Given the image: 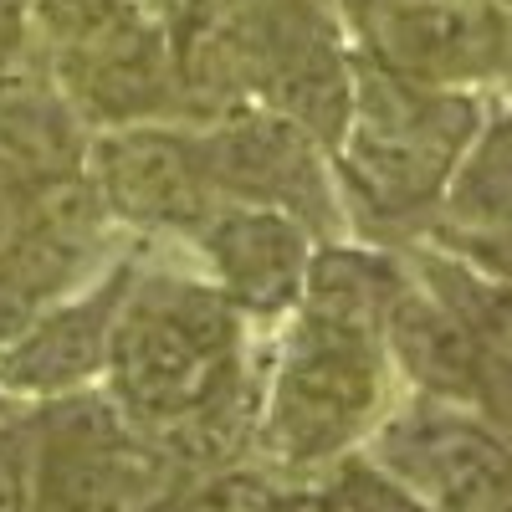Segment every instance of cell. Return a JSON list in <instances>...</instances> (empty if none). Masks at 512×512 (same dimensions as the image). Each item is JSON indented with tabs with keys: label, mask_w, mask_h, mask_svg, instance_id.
Instances as JSON below:
<instances>
[{
	"label": "cell",
	"mask_w": 512,
	"mask_h": 512,
	"mask_svg": "<svg viewBox=\"0 0 512 512\" xmlns=\"http://www.w3.org/2000/svg\"><path fill=\"white\" fill-rule=\"evenodd\" d=\"M497 226H512V98H502L497 108L487 103V118L456 164L431 231H497Z\"/></svg>",
	"instance_id": "cell-14"
},
{
	"label": "cell",
	"mask_w": 512,
	"mask_h": 512,
	"mask_svg": "<svg viewBox=\"0 0 512 512\" xmlns=\"http://www.w3.org/2000/svg\"><path fill=\"white\" fill-rule=\"evenodd\" d=\"M472 410L512 446V354H492L487 379H482V390H477V405H472Z\"/></svg>",
	"instance_id": "cell-19"
},
{
	"label": "cell",
	"mask_w": 512,
	"mask_h": 512,
	"mask_svg": "<svg viewBox=\"0 0 512 512\" xmlns=\"http://www.w3.org/2000/svg\"><path fill=\"white\" fill-rule=\"evenodd\" d=\"M36 502V431L31 410L0 420V512H31Z\"/></svg>",
	"instance_id": "cell-16"
},
{
	"label": "cell",
	"mask_w": 512,
	"mask_h": 512,
	"mask_svg": "<svg viewBox=\"0 0 512 512\" xmlns=\"http://www.w3.org/2000/svg\"><path fill=\"white\" fill-rule=\"evenodd\" d=\"M313 246L318 236L297 216L272 205H241V200H221L216 216L190 236L195 267L262 333L287 323L292 308L303 303Z\"/></svg>",
	"instance_id": "cell-11"
},
{
	"label": "cell",
	"mask_w": 512,
	"mask_h": 512,
	"mask_svg": "<svg viewBox=\"0 0 512 512\" xmlns=\"http://www.w3.org/2000/svg\"><path fill=\"white\" fill-rule=\"evenodd\" d=\"M487 118V93L431 88L354 57V103L333 144L349 236L410 246L441 216V195Z\"/></svg>",
	"instance_id": "cell-1"
},
{
	"label": "cell",
	"mask_w": 512,
	"mask_h": 512,
	"mask_svg": "<svg viewBox=\"0 0 512 512\" xmlns=\"http://www.w3.org/2000/svg\"><path fill=\"white\" fill-rule=\"evenodd\" d=\"M349 52L431 88L492 93L502 72V0H328Z\"/></svg>",
	"instance_id": "cell-7"
},
{
	"label": "cell",
	"mask_w": 512,
	"mask_h": 512,
	"mask_svg": "<svg viewBox=\"0 0 512 512\" xmlns=\"http://www.w3.org/2000/svg\"><path fill=\"white\" fill-rule=\"evenodd\" d=\"M11 410H21V405H16V400H11V395H0V420H6V415H11Z\"/></svg>",
	"instance_id": "cell-21"
},
{
	"label": "cell",
	"mask_w": 512,
	"mask_h": 512,
	"mask_svg": "<svg viewBox=\"0 0 512 512\" xmlns=\"http://www.w3.org/2000/svg\"><path fill=\"white\" fill-rule=\"evenodd\" d=\"M395 400L400 379L379 328L297 308L272 328L251 456L277 477H313L344 451H359Z\"/></svg>",
	"instance_id": "cell-3"
},
{
	"label": "cell",
	"mask_w": 512,
	"mask_h": 512,
	"mask_svg": "<svg viewBox=\"0 0 512 512\" xmlns=\"http://www.w3.org/2000/svg\"><path fill=\"white\" fill-rule=\"evenodd\" d=\"M364 451L431 512L512 507V446L472 405L400 390Z\"/></svg>",
	"instance_id": "cell-6"
},
{
	"label": "cell",
	"mask_w": 512,
	"mask_h": 512,
	"mask_svg": "<svg viewBox=\"0 0 512 512\" xmlns=\"http://www.w3.org/2000/svg\"><path fill=\"white\" fill-rule=\"evenodd\" d=\"M282 482L287 477H277L272 466L246 456V461L216 466V472L180 477L149 512H272Z\"/></svg>",
	"instance_id": "cell-15"
},
{
	"label": "cell",
	"mask_w": 512,
	"mask_h": 512,
	"mask_svg": "<svg viewBox=\"0 0 512 512\" xmlns=\"http://www.w3.org/2000/svg\"><path fill=\"white\" fill-rule=\"evenodd\" d=\"M88 134L67 98L52 88H26L0 98V195H26L47 180L77 175Z\"/></svg>",
	"instance_id": "cell-13"
},
{
	"label": "cell",
	"mask_w": 512,
	"mask_h": 512,
	"mask_svg": "<svg viewBox=\"0 0 512 512\" xmlns=\"http://www.w3.org/2000/svg\"><path fill=\"white\" fill-rule=\"evenodd\" d=\"M379 338H384V354L395 364L400 390L451 400V405H477L492 349L446 303H436V297L415 282V272H410V287L390 303V313H384Z\"/></svg>",
	"instance_id": "cell-12"
},
{
	"label": "cell",
	"mask_w": 512,
	"mask_h": 512,
	"mask_svg": "<svg viewBox=\"0 0 512 512\" xmlns=\"http://www.w3.org/2000/svg\"><path fill=\"white\" fill-rule=\"evenodd\" d=\"M425 236L461 251L472 267H482L487 277L512 287V226H497V231H425Z\"/></svg>",
	"instance_id": "cell-17"
},
{
	"label": "cell",
	"mask_w": 512,
	"mask_h": 512,
	"mask_svg": "<svg viewBox=\"0 0 512 512\" xmlns=\"http://www.w3.org/2000/svg\"><path fill=\"white\" fill-rule=\"evenodd\" d=\"M82 175L103 200L108 221L118 231H134L144 241H185L216 216V185L205 175V154L195 123L180 118H144L93 128Z\"/></svg>",
	"instance_id": "cell-5"
},
{
	"label": "cell",
	"mask_w": 512,
	"mask_h": 512,
	"mask_svg": "<svg viewBox=\"0 0 512 512\" xmlns=\"http://www.w3.org/2000/svg\"><path fill=\"white\" fill-rule=\"evenodd\" d=\"M36 431V502L31 512H149L169 487L175 466L93 384L77 395L41 400L31 410Z\"/></svg>",
	"instance_id": "cell-4"
},
{
	"label": "cell",
	"mask_w": 512,
	"mask_h": 512,
	"mask_svg": "<svg viewBox=\"0 0 512 512\" xmlns=\"http://www.w3.org/2000/svg\"><path fill=\"white\" fill-rule=\"evenodd\" d=\"M502 98H512V0H507V26H502V72H497V88Z\"/></svg>",
	"instance_id": "cell-20"
},
{
	"label": "cell",
	"mask_w": 512,
	"mask_h": 512,
	"mask_svg": "<svg viewBox=\"0 0 512 512\" xmlns=\"http://www.w3.org/2000/svg\"><path fill=\"white\" fill-rule=\"evenodd\" d=\"M26 6H31L41 36H47V47H52V41H62V36H72L82 26H93L98 16H108L118 0H26Z\"/></svg>",
	"instance_id": "cell-18"
},
{
	"label": "cell",
	"mask_w": 512,
	"mask_h": 512,
	"mask_svg": "<svg viewBox=\"0 0 512 512\" xmlns=\"http://www.w3.org/2000/svg\"><path fill=\"white\" fill-rule=\"evenodd\" d=\"M134 267L139 256L118 251L93 282L47 303L16 338H6L0 344V395H11L16 405H41L103 384L113 323L128 282H134Z\"/></svg>",
	"instance_id": "cell-10"
},
{
	"label": "cell",
	"mask_w": 512,
	"mask_h": 512,
	"mask_svg": "<svg viewBox=\"0 0 512 512\" xmlns=\"http://www.w3.org/2000/svg\"><path fill=\"white\" fill-rule=\"evenodd\" d=\"M502 6H507V0H502Z\"/></svg>",
	"instance_id": "cell-22"
},
{
	"label": "cell",
	"mask_w": 512,
	"mask_h": 512,
	"mask_svg": "<svg viewBox=\"0 0 512 512\" xmlns=\"http://www.w3.org/2000/svg\"><path fill=\"white\" fill-rule=\"evenodd\" d=\"M47 72L88 128L180 118L169 36L149 0H118L93 26L52 41Z\"/></svg>",
	"instance_id": "cell-9"
},
{
	"label": "cell",
	"mask_w": 512,
	"mask_h": 512,
	"mask_svg": "<svg viewBox=\"0 0 512 512\" xmlns=\"http://www.w3.org/2000/svg\"><path fill=\"white\" fill-rule=\"evenodd\" d=\"M272 333L251 328L200 267L139 262L113 323L103 390L149 441L262 369Z\"/></svg>",
	"instance_id": "cell-2"
},
{
	"label": "cell",
	"mask_w": 512,
	"mask_h": 512,
	"mask_svg": "<svg viewBox=\"0 0 512 512\" xmlns=\"http://www.w3.org/2000/svg\"><path fill=\"white\" fill-rule=\"evenodd\" d=\"M195 134L205 154V175L221 200L287 210L318 241L349 236L344 200H338L333 180V154L303 123H292L267 103H246L210 123H195Z\"/></svg>",
	"instance_id": "cell-8"
}]
</instances>
